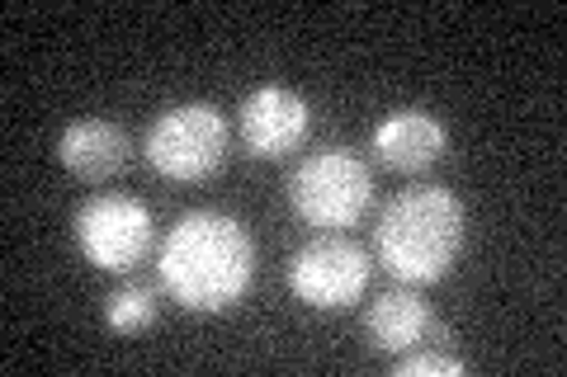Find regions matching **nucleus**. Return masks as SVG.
<instances>
[{"label": "nucleus", "mask_w": 567, "mask_h": 377, "mask_svg": "<svg viewBox=\"0 0 567 377\" xmlns=\"http://www.w3.org/2000/svg\"><path fill=\"white\" fill-rule=\"evenodd\" d=\"M166 293L181 302L185 312H227L246 297L256 279V241L237 218L227 212H185L171 227V237L156 255Z\"/></svg>", "instance_id": "obj_1"}, {"label": "nucleus", "mask_w": 567, "mask_h": 377, "mask_svg": "<svg viewBox=\"0 0 567 377\" xmlns=\"http://www.w3.org/2000/svg\"><path fill=\"white\" fill-rule=\"evenodd\" d=\"M468 212L445 185L402 189L393 203L379 212L374 250L383 269L402 283H440L464 250Z\"/></svg>", "instance_id": "obj_2"}, {"label": "nucleus", "mask_w": 567, "mask_h": 377, "mask_svg": "<svg viewBox=\"0 0 567 377\" xmlns=\"http://www.w3.org/2000/svg\"><path fill=\"white\" fill-rule=\"evenodd\" d=\"M369 203H374V175H369V166L350 147L312 151L289 175V208L308 227H322V231L354 227Z\"/></svg>", "instance_id": "obj_3"}, {"label": "nucleus", "mask_w": 567, "mask_h": 377, "mask_svg": "<svg viewBox=\"0 0 567 377\" xmlns=\"http://www.w3.org/2000/svg\"><path fill=\"white\" fill-rule=\"evenodd\" d=\"M147 151L152 170L166 179H181V185H194V179H208L223 166L227 156V123L213 104H175V109L156 114V123L147 128Z\"/></svg>", "instance_id": "obj_4"}, {"label": "nucleus", "mask_w": 567, "mask_h": 377, "mask_svg": "<svg viewBox=\"0 0 567 377\" xmlns=\"http://www.w3.org/2000/svg\"><path fill=\"white\" fill-rule=\"evenodd\" d=\"M152 212L133 193H95L76 212V241L81 255L110 269V274H128L147 260L152 250Z\"/></svg>", "instance_id": "obj_5"}, {"label": "nucleus", "mask_w": 567, "mask_h": 377, "mask_svg": "<svg viewBox=\"0 0 567 377\" xmlns=\"http://www.w3.org/2000/svg\"><path fill=\"white\" fill-rule=\"evenodd\" d=\"M369 250L350 237H317L293 255L289 264V289L303 307L317 312H341L350 302H360L369 289Z\"/></svg>", "instance_id": "obj_6"}, {"label": "nucleus", "mask_w": 567, "mask_h": 377, "mask_svg": "<svg viewBox=\"0 0 567 377\" xmlns=\"http://www.w3.org/2000/svg\"><path fill=\"white\" fill-rule=\"evenodd\" d=\"M312 128V109L308 100L289 85H256L241 100V137L246 151L260 160H279L303 147V137Z\"/></svg>", "instance_id": "obj_7"}, {"label": "nucleus", "mask_w": 567, "mask_h": 377, "mask_svg": "<svg viewBox=\"0 0 567 377\" xmlns=\"http://www.w3.org/2000/svg\"><path fill=\"white\" fill-rule=\"evenodd\" d=\"M58 160L76 179L104 185V179H114V175L128 170L133 142L110 118H76V123H66L62 137H58Z\"/></svg>", "instance_id": "obj_8"}, {"label": "nucleus", "mask_w": 567, "mask_h": 377, "mask_svg": "<svg viewBox=\"0 0 567 377\" xmlns=\"http://www.w3.org/2000/svg\"><path fill=\"white\" fill-rule=\"evenodd\" d=\"M450 147L445 123L425 109H398L374 128V156L388 170H425Z\"/></svg>", "instance_id": "obj_9"}, {"label": "nucleus", "mask_w": 567, "mask_h": 377, "mask_svg": "<svg viewBox=\"0 0 567 377\" xmlns=\"http://www.w3.org/2000/svg\"><path fill=\"white\" fill-rule=\"evenodd\" d=\"M431 307H425V297L412 293V289H388L369 302L364 312V339L369 349L379 354H412L416 345H425V335H431Z\"/></svg>", "instance_id": "obj_10"}, {"label": "nucleus", "mask_w": 567, "mask_h": 377, "mask_svg": "<svg viewBox=\"0 0 567 377\" xmlns=\"http://www.w3.org/2000/svg\"><path fill=\"white\" fill-rule=\"evenodd\" d=\"M104 321H110V331H142L156 321V293L147 283H123L104 297Z\"/></svg>", "instance_id": "obj_11"}, {"label": "nucleus", "mask_w": 567, "mask_h": 377, "mask_svg": "<svg viewBox=\"0 0 567 377\" xmlns=\"http://www.w3.org/2000/svg\"><path fill=\"white\" fill-rule=\"evenodd\" d=\"M458 373H464V358L440 349V345L398 358V377H458Z\"/></svg>", "instance_id": "obj_12"}]
</instances>
